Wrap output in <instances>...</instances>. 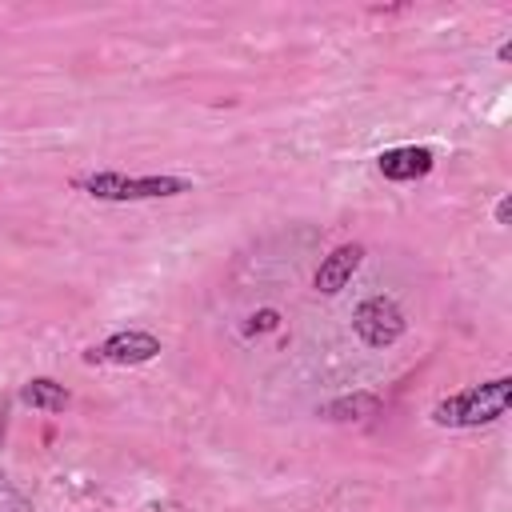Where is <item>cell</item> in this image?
Returning a JSON list of instances; mask_svg holds the SVG:
<instances>
[{
	"label": "cell",
	"mask_w": 512,
	"mask_h": 512,
	"mask_svg": "<svg viewBox=\"0 0 512 512\" xmlns=\"http://www.w3.org/2000/svg\"><path fill=\"white\" fill-rule=\"evenodd\" d=\"M512 404V376H496L484 384H468L452 396H444L432 408V424L440 428H480V424H496Z\"/></svg>",
	"instance_id": "6da1fadb"
},
{
	"label": "cell",
	"mask_w": 512,
	"mask_h": 512,
	"mask_svg": "<svg viewBox=\"0 0 512 512\" xmlns=\"http://www.w3.org/2000/svg\"><path fill=\"white\" fill-rule=\"evenodd\" d=\"M76 188H84L88 196L96 200H164V196H180V192H192V180L184 176H124V172H92V176H80Z\"/></svg>",
	"instance_id": "7a4b0ae2"
},
{
	"label": "cell",
	"mask_w": 512,
	"mask_h": 512,
	"mask_svg": "<svg viewBox=\"0 0 512 512\" xmlns=\"http://www.w3.org/2000/svg\"><path fill=\"white\" fill-rule=\"evenodd\" d=\"M352 328L368 348H392L404 336V312L392 296H368L356 304Z\"/></svg>",
	"instance_id": "3957f363"
},
{
	"label": "cell",
	"mask_w": 512,
	"mask_h": 512,
	"mask_svg": "<svg viewBox=\"0 0 512 512\" xmlns=\"http://www.w3.org/2000/svg\"><path fill=\"white\" fill-rule=\"evenodd\" d=\"M160 356V340L152 332H140V328H128V332H112L108 340L92 344L84 360L92 364H116V368H132V364H148Z\"/></svg>",
	"instance_id": "277c9868"
},
{
	"label": "cell",
	"mask_w": 512,
	"mask_h": 512,
	"mask_svg": "<svg viewBox=\"0 0 512 512\" xmlns=\"http://www.w3.org/2000/svg\"><path fill=\"white\" fill-rule=\"evenodd\" d=\"M360 260H364V248H360V244H340V248H332V252L320 260L316 276H312L316 292L336 296V292H340V288L352 280V272L360 268Z\"/></svg>",
	"instance_id": "5b68a950"
},
{
	"label": "cell",
	"mask_w": 512,
	"mask_h": 512,
	"mask_svg": "<svg viewBox=\"0 0 512 512\" xmlns=\"http://www.w3.org/2000/svg\"><path fill=\"white\" fill-rule=\"evenodd\" d=\"M432 152L428 148H420V144H400V148H384L380 156H376V164H380V172L388 176V180H420V176H428L432 172Z\"/></svg>",
	"instance_id": "8992f818"
},
{
	"label": "cell",
	"mask_w": 512,
	"mask_h": 512,
	"mask_svg": "<svg viewBox=\"0 0 512 512\" xmlns=\"http://www.w3.org/2000/svg\"><path fill=\"white\" fill-rule=\"evenodd\" d=\"M20 400L32 404V408H40V412H64V408H68L64 384H56V380H48V376H32V380L20 388Z\"/></svg>",
	"instance_id": "52a82bcc"
},
{
	"label": "cell",
	"mask_w": 512,
	"mask_h": 512,
	"mask_svg": "<svg viewBox=\"0 0 512 512\" xmlns=\"http://www.w3.org/2000/svg\"><path fill=\"white\" fill-rule=\"evenodd\" d=\"M496 220H500V224H508V196L496 204Z\"/></svg>",
	"instance_id": "ba28073f"
}]
</instances>
